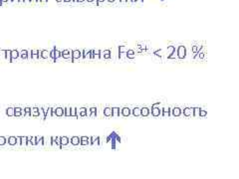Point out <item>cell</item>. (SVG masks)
Instances as JSON below:
<instances>
[{"label":"cell","instance_id":"25","mask_svg":"<svg viewBox=\"0 0 239 179\" xmlns=\"http://www.w3.org/2000/svg\"><path fill=\"white\" fill-rule=\"evenodd\" d=\"M104 116L105 117H112V107L107 106L104 109Z\"/></svg>","mask_w":239,"mask_h":179},{"label":"cell","instance_id":"55","mask_svg":"<svg viewBox=\"0 0 239 179\" xmlns=\"http://www.w3.org/2000/svg\"><path fill=\"white\" fill-rule=\"evenodd\" d=\"M19 3L20 4H22V3H24V0H19Z\"/></svg>","mask_w":239,"mask_h":179},{"label":"cell","instance_id":"51","mask_svg":"<svg viewBox=\"0 0 239 179\" xmlns=\"http://www.w3.org/2000/svg\"><path fill=\"white\" fill-rule=\"evenodd\" d=\"M33 0H24V3H31Z\"/></svg>","mask_w":239,"mask_h":179},{"label":"cell","instance_id":"32","mask_svg":"<svg viewBox=\"0 0 239 179\" xmlns=\"http://www.w3.org/2000/svg\"><path fill=\"white\" fill-rule=\"evenodd\" d=\"M200 107H193V117H199V112H200Z\"/></svg>","mask_w":239,"mask_h":179},{"label":"cell","instance_id":"45","mask_svg":"<svg viewBox=\"0 0 239 179\" xmlns=\"http://www.w3.org/2000/svg\"><path fill=\"white\" fill-rule=\"evenodd\" d=\"M117 0H107V2L109 3V4H115ZM119 2H120V0H119Z\"/></svg>","mask_w":239,"mask_h":179},{"label":"cell","instance_id":"7","mask_svg":"<svg viewBox=\"0 0 239 179\" xmlns=\"http://www.w3.org/2000/svg\"><path fill=\"white\" fill-rule=\"evenodd\" d=\"M61 57L66 60H69L72 58V51L70 50H64V51L61 52Z\"/></svg>","mask_w":239,"mask_h":179},{"label":"cell","instance_id":"1","mask_svg":"<svg viewBox=\"0 0 239 179\" xmlns=\"http://www.w3.org/2000/svg\"><path fill=\"white\" fill-rule=\"evenodd\" d=\"M160 106V103H153L152 106V114L155 117H159L160 116V113H162V109H159Z\"/></svg>","mask_w":239,"mask_h":179},{"label":"cell","instance_id":"54","mask_svg":"<svg viewBox=\"0 0 239 179\" xmlns=\"http://www.w3.org/2000/svg\"><path fill=\"white\" fill-rule=\"evenodd\" d=\"M48 0H39V2H42V3H45V2H47Z\"/></svg>","mask_w":239,"mask_h":179},{"label":"cell","instance_id":"21","mask_svg":"<svg viewBox=\"0 0 239 179\" xmlns=\"http://www.w3.org/2000/svg\"><path fill=\"white\" fill-rule=\"evenodd\" d=\"M112 117H120V107H118V106L112 107Z\"/></svg>","mask_w":239,"mask_h":179},{"label":"cell","instance_id":"40","mask_svg":"<svg viewBox=\"0 0 239 179\" xmlns=\"http://www.w3.org/2000/svg\"><path fill=\"white\" fill-rule=\"evenodd\" d=\"M95 140H96V137H90V143H89V145H94V143H95Z\"/></svg>","mask_w":239,"mask_h":179},{"label":"cell","instance_id":"24","mask_svg":"<svg viewBox=\"0 0 239 179\" xmlns=\"http://www.w3.org/2000/svg\"><path fill=\"white\" fill-rule=\"evenodd\" d=\"M60 141H61V145L62 146H66V145L69 144L70 139L68 138L67 137H60Z\"/></svg>","mask_w":239,"mask_h":179},{"label":"cell","instance_id":"26","mask_svg":"<svg viewBox=\"0 0 239 179\" xmlns=\"http://www.w3.org/2000/svg\"><path fill=\"white\" fill-rule=\"evenodd\" d=\"M22 116V109L21 107H14V117Z\"/></svg>","mask_w":239,"mask_h":179},{"label":"cell","instance_id":"28","mask_svg":"<svg viewBox=\"0 0 239 179\" xmlns=\"http://www.w3.org/2000/svg\"><path fill=\"white\" fill-rule=\"evenodd\" d=\"M173 51H176V47L174 46H169L167 47V52H166V57L169 58V57L172 55V54L173 53Z\"/></svg>","mask_w":239,"mask_h":179},{"label":"cell","instance_id":"36","mask_svg":"<svg viewBox=\"0 0 239 179\" xmlns=\"http://www.w3.org/2000/svg\"><path fill=\"white\" fill-rule=\"evenodd\" d=\"M4 53H5V58L10 60V55H11V50H4Z\"/></svg>","mask_w":239,"mask_h":179},{"label":"cell","instance_id":"53","mask_svg":"<svg viewBox=\"0 0 239 179\" xmlns=\"http://www.w3.org/2000/svg\"><path fill=\"white\" fill-rule=\"evenodd\" d=\"M65 3H69V2H72V0H63Z\"/></svg>","mask_w":239,"mask_h":179},{"label":"cell","instance_id":"41","mask_svg":"<svg viewBox=\"0 0 239 179\" xmlns=\"http://www.w3.org/2000/svg\"><path fill=\"white\" fill-rule=\"evenodd\" d=\"M191 50H192V53L193 54H196L198 52V49H197V46H192V48H191Z\"/></svg>","mask_w":239,"mask_h":179},{"label":"cell","instance_id":"58","mask_svg":"<svg viewBox=\"0 0 239 179\" xmlns=\"http://www.w3.org/2000/svg\"><path fill=\"white\" fill-rule=\"evenodd\" d=\"M34 1H35V2H37V3H38V2H39V0H34Z\"/></svg>","mask_w":239,"mask_h":179},{"label":"cell","instance_id":"13","mask_svg":"<svg viewBox=\"0 0 239 179\" xmlns=\"http://www.w3.org/2000/svg\"><path fill=\"white\" fill-rule=\"evenodd\" d=\"M19 57V52L17 50H11V55H10V60L9 62H13V60H16Z\"/></svg>","mask_w":239,"mask_h":179},{"label":"cell","instance_id":"19","mask_svg":"<svg viewBox=\"0 0 239 179\" xmlns=\"http://www.w3.org/2000/svg\"><path fill=\"white\" fill-rule=\"evenodd\" d=\"M55 116L58 117H64V109L63 107H56L55 109Z\"/></svg>","mask_w":239,"mask_h":179},{"label":"cell","instance_id":"9","mask_svg":"<svg viewBox=\"0 0 239 179\" xmlns=\"http://www.w3.org/2000/svg\"><path fill=\"white\" fill-rule=\"evenodd\" d=\"M172 116L173 117H180L181 116V109L178 106H174L173 109H172Z\"/></svg>","mask_w":239,"mask_h":179},{"label":"cell","instance_id":"3","mask_svg":"<svg viewBox=\"0 0 239 179\" xmlns=\"http://www.w3.org/2000/svg\"><path fill=\"white\" fill-rule=\"evenodd\" d=\"M94 60V54H93V50H88L84 49L82 52V60Z\"/></svg>","mask_w":239,"mask_h":179},{"label":"cell","instance_id":"56","mask_svg":"<svg viewBox=\"0 0 239 179\" xmlns=\"http://www.w3.org/2000/svg\"><path fill=\"white\" fill-rule=\"evenodd\" d=\"M56 1H57V2H58V3H61V2L63 1V0H56Z\"/></svg>","mask_w":239,"mask_h":179},{"label":"cell","instance_id":"46","mask_svg":"<svg viewBox=\"0 0 239 179\" xmlns=\"http://www.w3.org/2000/svg\"><path fill=\"white\" fill-rule=\"evenodd\" d=\"M130 0H120V3L121 4H128V2H129Z\"/></svg>","mask_w":239,"mask_h":179},{"label":"cell","instance_id":"18","mask_svg":"<svg viewBox=\"0 0 239 179\" xmlns=\"http://www.w3.org/2000/svg\"><path fill=\"white\" fill-rule=\"evenodd\" d=\"M131 114L135 117H141V107H138V106L134 107V109L131 110Z\"/></svg>","mask_w":239,"mask_h":179},{"label":"cell","instance_id":"20","mask_svg":"<svg viewBox=\"0 0 239 179\" xmlns=\"http://www.w3.org/2000/svg\"><path fill=\"white\" fill-rule=\"evenodd\" d=\"M7 142H8V144L11 145V146L16 145L17 144V137H9Z\"/></svg>","mask_w":239,"mask_h":179},{"label":"cell","instance_id":"30","mask_svg":"<svg viewBox=\"0 0 239 179\" xmlns=\"http://www.w3.org/2000/svg\"><path fill=\"white\" fill-rule=\"evenodd\" d=\"M6 114L8 117H14V109L13 107H8L6 110Z\"/></svg>","mask_w":239,"mask_h":179},{"label":"cell","instance_id":"23","mask_svg":"<svg viewBox=\"0 0 239 179\" xmlns=\"http://www.w3.org/2000/svg\"><path fill=\"white\" fill-rule=\"evenodd\" d=\"M31 117H40V110H39L38 107H33L31 109Z\"/></svg>","mask_w":239,"mask_h":179},{"label":"cell","instance_id":"47","mask_svg":"<svg viewBox=\"0 0 239 179\" xmlns=\"http://www.w3.org/2000/svg\"><path fill=\"white\" fill-rule=\"evenodd\" d=\"M9 0H0V6H2L3 3H7Z\"/></svg>","mask_w":239,"mask_h":179},{"label":"cell","instance_id":"42","mask_svg":"<svg viewBox=\"0 0 239 179\" xmlns=\"http://www.w3.org/2000/svg\"><path fill=\"white\" fill-rule=\"evenodd\" d=\"M49 54H50V58H52L53 59V61L55 60V55H54V49L52 50L51 52H49Z\"/></svg>","mask_w":239,"mask_h":179},{"label":"cell","instance_id":"37","mask_svg":"<svg viewBox=\"0 0 239 179\" xmlns=\"http://www.w3.org/2000/svg\"><path fill=\"white\" fill-rule=\"evenodd\" d=\"M207 116V113H206V110H200V112H199V117H204Z\"/></svg>","mask_w":239,"mask_h":179},{"label":"cell","instance_id":"10","mask_svg":"<svg viewBox=\"0 0 239 179\" xmlns=\"http://www.w3.org/2000/svg\"><path fill=\"white\" fill-rule=\"evenodd\" d=\"M127 51H128V49L126 46H120V48H119L120 58H123V57H126L127 58Z\"/></svg>","mask_w":239,"mask_h":179},{"label":"cell","instance_id":"27","mask_svg":"<svg viewBox=\"0 0 239 179\" xmlns=\"http://www.w3.org/2000/svg\"><path fill=\"white\" fill-rule=\"evenodd\" d=\"M41 58L44 59V60L50 58V54H49V52L47 51V50H42V51H41Z\"/></svg>","mask_w":239,"mask_h":179},{"label":"cell","instance_id":"29","mask_svg":"<svg viewBox=\"0 0 239 179\" xmlns=\"http://www.w3.org/2000/svg\"><path fill=\"white\" fill-rule=\"evenodd\" d=\"M71 107V117H78V113H77V107L75 106H70Z\"/></svg>","mask_w":239,"mask_h":179},{"label":"cell","instance_id":"5","mask_svg":"<svg viewBox=\"0 0 239 179\" xmlns=\"http://www.w3.org/2000/svg\"><path fill=\"white\" fill-rule=\"evenodd\" d=\"M181 113L185 117H193V107H184L183 110H181Z\"/></svg>","mask_w":239,"mask_h":179},{"label":"cell","instance_id":"35","mask_svg":"<svg viewBox=\"0 0 239 179\" xmlns=\"http://www.w3.org/2000/svg\"><path fill=\"white\" fill-rule=\"evenodd\" d=\"M6 142H7V139L4 137H0V146L4 145Z\"/></svg>","mask_w":239,"mask_h":179},{"label":"cell","instance_id":"11","mask_svg":"<svg viewBox=\"0 0 239 179\" xmlns=\"http://www.w3.org/2000/svg\"><path fill=\"white\" fill-rule=\"evenodd\" d=\"M90 143V137H80V144L83 146H87Z\"/></svg>","mask_w":239,"mask_h":179},{"label":"cell","instance_id":"16","mask_svg":"<svg viewBox=\"0 0 239 179\" xmlns=\"http://www.w3.org/2000/svg\"><path fill=\"white\" fill-rule=\"evenodd\" d=\"M71 144L74 146H78L80 144V137H72V138L70 139Z\"/></svg>","mask_w":239,"mask_h":179},{"label":"cell","instance_id":"22","mask_svg":"<svg viewBox=\"0 0 239 179\" xmlns=\"http://www.w3.org/2000/svg\"><path fill=\"white\" fill-rule=\"evenodd\" d=\"M127 58L128 59H131V60H134L135 58V52L134 50H128L127 51Z\"/></svg>","mask_w":239,"mask_h":179},{"label":"cell","instance_id":"12","mask_svg":"<svg viewBox=\"0 0 239 179\" xmlns=\"http://www.w3.org/2000/svg\"><path fill=\"white\" fill-rule=\"evenodd\" d=\"M149 113H151V110H149V107H147V106L141 107V117H149Z\"/></svg>","mask_w":239,"mask_h":179},{"label":"cell","instance_id":"43","mask_svg":"<svg viewBox=\"0 0 239 179\" xmlns=\"http://www.w3.org/2000/svg\"><path fill=\"white\" fill-rule=\"evenodd\" d=\"M89 110H90V113H97V107L92 106L91 109H89Z\"/></svg>","mask_w":239,"mask_h":179},{"label":"cell","instance_id":"57","mask_svg":"<svg viewBox=\"0 0 239 179\" xmlns=\"http://www.w3.org/2000/svg\"><path fill=\"white\" fill-rule=\"evenodd\" d=\"M9 1H11V2H13V3H14V2H15V0H9Z\"/></svg>","mask_w":239,"mask_h":179},{"label":"cell","instance_id":"33","mask_svg":"<svg viewBox=\"0 0 239 179\" xmlns=\"http://www.w3.org/2000/svg\"><path fill=\"white\" fill-rule=\"evenodd\" d=\"M54 55H55V60L54 61H56L57 59H59L60 57H61V52H60L59 50L54 49Z\"/></svg>","mask_w":239,"mask_h":179},{"label":"cell","instance_id":"48","mask_svg":"<svg viewBox=\"0 0 239 179\" xmlns=\"http://www.w3.org/2000/svg\"><path fill=\"white\" fill-rule=\"evenodd\" d=\"M160 53H162V51H160V50H159V51H155V55L160 57Z\"/></svg>","mask_w":239,"mask_h":179},{"label":"cell","instance_id":"8","mask_svg":"<svg viewBox=\"0 0 239 179\" xmlns=\"http://www.w3.org/2000/svg\"><path fill=\"white\" fill-rule=\"evenodd\" d=\"M31 58L38 60L39 58H41V51L40 50H32L31 51Z\"/></svg>","mask_w":239,"mask_h":179},{"label":"cell","instance_id":"52","mask_svg":"<svg viewBox=\"0 0 239 179\" xmlns=\"http://www.w3.org/2000/svg\"><path fill=\"white\" fill-rule=\"evenodd\" d=\"M85 0H77V3H84Z\"/></svg>","mask_w":239,"mask_h":179},{"label":"cell","instance_id":"44","mask_svg":"<svg viewBox=\"0 0 239 179\" xmlns=\"http://www.w3.org/2000/svg\"><path fill=\"white\" fill-rule=\"evenodd\" d=\"M105 2H107V0H97V6H100V3H105Z\"/></svg>","mask_w":239,"mask_h":179},{"label":"cell","instance_id":"4","mask_svg":"<svg viewBox=\"0 0 239 179\" xmlns=\"http://www.w3.org/2000/svg\"><path fill=\"white\" fill-rule=\"evenodd\" d=\"M72 62H75V60H81L82 59V51L80 50H74L72 51Z\"/></svg>","mask_w":239,"mask_h":179},{"label":"cell","instance_id":"14","mask_svg":"<svg viewBox=\"0 0 239 179\" xmlns=\"http://www.w3.org/2000/svg\"><path fill=\"white\" fill-rule=\"evenodd\" d=\"M77 113H78V117H87V109L86 107H81V109L77 110Z\"/></svg>","mask_w":239,"mask_h":179},{"label":"cell","instance_id":"39","mask_svg":"<svg viewBox=\"0 0 239 179\" xmlns=\"http://www.w3.org/2000/svg\"><path fill=\"white\" fill-rule=\"evenodd\" d=\"M197 56H198V58L202 60L203 58H204V56H205V52H197Z\"/></svg>","mask_w":239,"mask_h":179},{"label":"cell","instance_id":"17","mask_svg":"<svg viewBox=\"0 0 239 179\" xmlns=\"http://www.w3.org/2000/svg\"><path fill=\"white\" fill-rule=\"evenodd\" d=\"M19 56L21 57L22 60H27L29 58V52H28L27 50H22L21 52H19Z\"/></svg>","mask_w":239,"mask_h":179},{"label":"cell","instance_id":"38","mask_svg":"<svg viewBox=\"0 0 239 179\" xmlns=\"http://www.w3.org/2000/svg\"><path fill=\"white\" fill-rule=\"evenodd\" d=\"M102 144V142H101V139H100L99 137H96V140H95V143H94V145H97V146H100Z\"/></svg>","mask_w":239,"mask_h":179},{"label":"cell","instance_id":"50","mask_svg":"<svg viewBox=\"0 0 239 179\" xmlns=\"http://www.w3.org/2000/svg\"><path fill=\"white\" fill-rule=\"evenodd\" d=\"M85 1H87L88 3H94L95 1H97V0H85Z\"/></svg>","mask_w":239,"mask_h":179},{"label":"cell","instance_id":"6","mask_svg":"<svg viewBox=\"0 0 239 179\" xmlns=\"http://www.w3.org/2000/svg\"><path fill=\"white\" fill-rule=\"evenodd\" d=\"M121 113H122V116L125 117H129L131 114V110L130 109V107L125 106L122 109V110H121Z\"/></svg>","mask_w":239,"mask_h":179},{"label":"cell","instance_id":"31","mask_svg":"<svg viewBox=\"0 0 239 179\" xmlns=\"http://www.w3.org/2000/svg\"><path fill=\"white\" fill-rule=\"evenodd\" d=\"M64 117H71V107L68 106L66 109H64Z\"/></svg>","mask_w":239,"mask_h":179},{"label":"cell","instance_id":"34","mask_svg":"<svg viewBox=\"0 0 239 179\" xmlns=\"http://www.w3.org/2000/svg\"><path fill=\"white\" fill-rule=\"evenodd\" d=\"M169 60H174V59H178L177 58V53H176V51H173V53L172 54V55H170L169 58H167Z\"/></svg>","mask_w":239,"mask_h":179},{"label":"cell","instance_id":"15","mask_svg":"<svg viewBox=\"0 0 239 179\" xmlns=\"http://www.w3.org/2000/svg\"><path fill=\"white\" fill-rule=\"evenodd\" d=\"M112 52H111V50H105L104 52H101V56H103V58L105 60H109L111 59V57H112Z\"/></svg>","mask_w":239,"mask_h":179},{"label":"cell","instance_id":"49","mask_svg":"<svg viewBox=\"0 0 239 179\" xmlns=\"http://www.w3.org/2000/svg\"><path fill=\"white\" fill-rule=\"evenodd\" d=\"M111 138H112V135H109L108 137H107V142H111Z\"/></svg>","mask_w":239,"mask_h":179},{"label":"cell","instance_id":"2","mask_svg":"<svg viewBox=\"0 0 239 179\" xmlns=\"http://www.w3.org/2000/svg\"><path fill=\"white\" fill-rule=\"evenodd\" d=\"M176 53H177V58L179 60H183L185 58V56H186V48L183 45L178 46Z\"/></svg>","mask_w":239,"mask_h":179}]
</instances>
